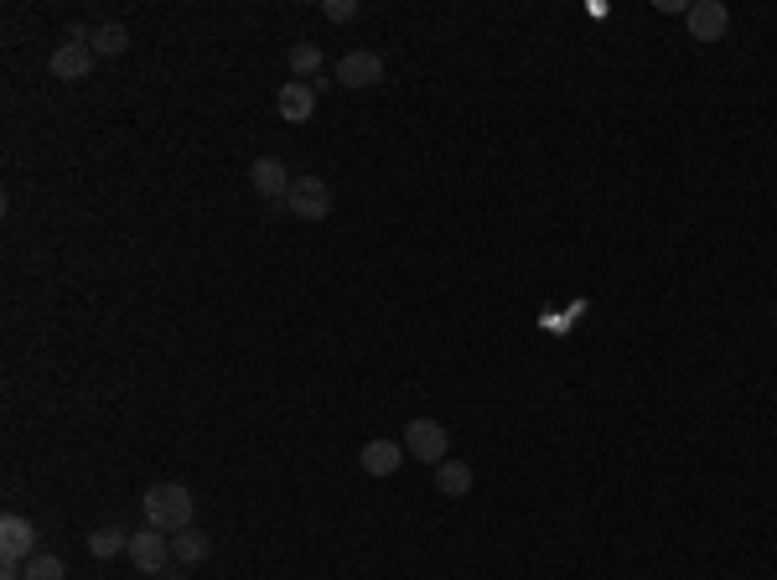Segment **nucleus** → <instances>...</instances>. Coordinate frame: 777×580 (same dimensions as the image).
I'll return each instance as SVG.
<instances>
[{"instance_id":"19","label":"nucleus","mask_w":777,"mask_h":580,"mask_svg":"<svg viewBox=\"0 0 777 580\" xmlns=\"http://www.w3.org/2000/svg\"><path fill=\"white\" fill-rule=\"evenodd\" d=\"M156 580H187V565H166Z\"/></svg>"},{"instance_id":"15","label":"nucleus","mask_w":777,"mask_h":580,"mask_svg":"<svg viewBox=\"0 0 777 580\" xmlns=\"http://www.w3.org/2000/svg\"><path fill=\"white\" fill-rule=\"evenodd\" d=\"M285 62H291V79H296V83L321 79V47H317V42H296V47L285 52Z\"/></svg>"},{"instance_id":"3","label":"nucleus","mask_w":777,"mask_h":580,"mask_svg":"<svg viewBox=\"0 0 777 580\" xmlns=\"http://www.w3.org/2000/svg\"><path fill=\"white\" fill-rule=\"evenodd\" d=\"M404 451L425 466H440V461L451 457V436H446V425L431 421V415H415V421L404 425Z\"/></svg>"},{"instance_id":"4","label":"nucleus","mask_w":777,"mask_h":580,"mask_svg":"<svg viewBox=\"0 0 777 580\" xmlns=\"http://www.w3.org/2000/svg\"><path fill=\"white\" fill-rule=\"evenodd\" d=\"M285 208L306 223H321L327 213H332V187H327L321 177H311V171H301V177L291 181V192H285Z\"/></svg>"},{"instance_id":"11","label":"nucleus","mask_w":777,"mask_h":580,"mask_svg":"<svg viewBox=\"0 0 777 580\" xmlns=\"http://www.w3.org/2000/svg\"><path fill=\"white\" fill-rule=\"evenodd\" d=\"M358 466H363V477H395L399 466H404V446L399 440H368Z\"/></svg>"},{"instance_id":"6","label":"nucleus","mask_w":777,"mask_h":580,"mask_svg":"<svg viewBox=\"0 0 777 580\" xmlns=\"http://www.w3.org/2000/svg\"><path fill=\"white\" fill-rule=\"evenodd\" d=\"M32 555H37V523L5 513L0 519V565H26Z\"/></svg>"},{"instance_id":"2","label":"nucleus","mask_w":777,"mask_h":580,"mask_svg":"<svg viewBox=\"0 0 777 580\" xmlns=\"http://www.w3.org/2000/svg\"><path fill=\"white\" fill-rule=\"evenodd\" d=\"M89 26H73L68 37L52 47V58H47V68H52V79L58 83H83L89 73H94V47H89Z\"/></svg>"},{"instance_id":"8","label":"nucleus","mask_w":777,"mask_h":580,"mask_svg":"<svg viewBox=\"0 0 777 580\" xmlns=\"http://www.w3.org/2000/svg\"><path fill=\"white\" fill-rule=\"evenodd\" d=\"M291 166L280 156H259L255 166H249V187H255L259 198H270V202H285V192H291Z\"/></svg>"},{"instance_id":"13","label":"nucleus","mask_w":777,"mask_h":580,"mask_svg":"<svg viewBox=\"0 0 777 580\" xmlns=\"http://www.w3.org/2000/svg\"><path fill=\"white\" fill-rule=\"evenodd\" d=\"M208 555H213V540L202 534L198 523H192V529H181V534H172V560H177V565H187V570H192V565H202Z\"/></svg>"},{"instance_id":"7","label":"nucleus","mask_w":777,"mask_h":580,"mask_svg":"<svg viewBox=\"0 0 777 580\" xmlns=\"http://www.w3.org/2000/svg\"><path fill=\"white\" fill-rule=\"evenodd\" d=\"M338 83L342 88H379L384 83V58L379 52H368V47H353V52H348V58L338 62Z\"/></svg>"},{"instance_id":"17","label":"nucleus","mask_w":777,"mask_h":580,"mask_svg":"<svg viewBox=\"0 0 777 580\" xmlns=\"http://www.w3.org/2000/svg\"><path fill=\"white\" fill-rule=\"evenodd\" d=\"M21 576H26V580H62V576H68V565H62L58 555H32Z\"/></svg>"},{"instance_id":"5","label":"nucleus","mask_w":777,"mask_h":580,"mask_svg":"<svg viewBox=\"0 0 777 580\" xmlns=\"http://www.w3.org/2000/svg\"><path fill=\"white\" fill-rule=\"evenodd\" d=\"M125 555H130V565H136L140 576H161L166 565H177L172 560V534H161L151 523H145L140 534H130V549H125Z\"/></svg>"},{"instance_id":"1","label":"nucleus","mask_w":777,"mask_h":580,"mask_svg":"<svg viewBox=\"0 0 777 580\" xmlns=\"http://www.w3.org/2000/svg\"><path fill=\"white\" fill-rule=\"evenodd\" d=\"M140 502H145V523L161 529V534H181V529H192V513H198L192 487H181V482H156Z\"/></svg>"},{"instance_id":"9","label":"nucleus","mask_w":777,"mask_h":580,"mask_svg":"<svg viewBox=\"0 0 777 580\" xmlns=\"http://www.w3.org/2000/svg\"><path fill=\"white\" fill-rule=\"evenodd\" d=\"M275 109H280V120L285 125H306L311 115H317V83H280V94H275Z\"/></svg>"},{"instance_id":"10","label":"nucleus","mask_w":777,"mask_h":580,"mask_svg":"<svg viewBox=\"0 0 777 580\" xmlns=\"http://www.w3.org/2000/svg\"><path fill=\"white\" fill-rule=\"evenodd\" d=\"M684 26H690V37L695 42H720L726 37V26H731V11H726L720 0H695L690 16H684Z\"/></svg>"},{"instance_id":"12","label":"nucleus","mask_w":777,"mask_h":580,"mask_svg":"<svg viewBox=\"0 0 777 580\" xmlns=\"http://www.w3.org/2000/svg\"><path fill=\"white\" fill-rule=\"evenodd\" d=\"M431 472H436V493H440V498H467V493H472V482H478V472H472L461 457H446L440 466H431Z\"/></svg>"},{"instance_id":"18","label":"nucleus","mask_w":777,"mask_h":580,"mask_svg":"<svg viewBox=\"0 0 777 580\" xmlns=\"http://www.w3.org/2000/svg\"><path fill=\"white\" fill-rule=\"evenodd\" d=\"M321 16H327V21H338V26H342V21H353V16H358V0H321Z\"/></svg>"},{"instance_id":"14","label":"nucleus","mask_w":777,"mask_h":580,"mask_svg":"<svg viewBox=\"0 0 777 580\" xmlns=\"http://www.w3.org/2000/svg\"><path fill=\"white\" fill-rule=\"evenodd\" d=\"M83 549H89L94 560H115L120 549H130V534H125L120 523H104V529H94V534L83 540Z\"/></svg>"},{"instance_id":"16","label":"nucleus","mask_w":777,"mask_h":580,"mask_svg":"<svg viewBox=\"0 0 777 580\" xmlns=\"http://www.w3.org/2000/svg\"><path fill=\"white\" fill-rule=\"evenodd\" d=\"M89 47H94L99 58H120L125 47H130V32H125L120 21H104V26H94V37H89Z\"/></svg>"}]
</instances>
